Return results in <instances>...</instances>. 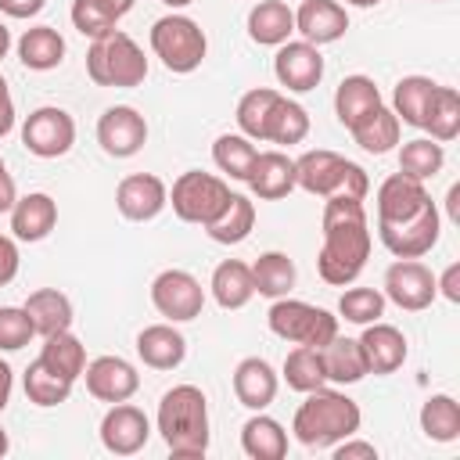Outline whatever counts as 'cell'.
Segmentation results:
<instances>
[{"label":"cell","instance_id":"obj_30","mask_svg":"<svg viewBox=\"0 0 460 460\" xmlns=\"http://www.w3.org/2000/svg\"><path fill=\"white\" fill-rule=\"evenodd\" d=\"M18 58L32 72H50L65 61V36L54 25H32L18 40Z\"/></svg>","mask_w":460,"mask_h":460},{"label":"cell","instance_id":"obj_20","mask_svg":"<svg viewBox=\"0 0 460 460\" xmlns=\"http://www.w3.org/2000/svg\"><path fill=\"white\" fill-rule=\"evenodd\" d=\"M359 345H363V356H367V370L377 374V377L395 374V370L406 363V352H410V349H406V334H402L399 327L385 323V320L367 323Z\"/></svg>","mask_w":460,"mask_h":460},{"label":"cell","instance_id":"obj_21","mask_svg":"<svg viewBox=\"0 0 460 460\" xmlns=\"http://www.w3.org/2000/svg\"><path fill=\"white\" fill-rule=\"evenodd\" d=\"M255 198L262 201H277V198H288L295 190V158H288L284 151H259L252 169H248V180Z\"/></svg>","mask_w":460,"mask_h":460},{"label":"cell","instance_id":"obj_47","mask_svg":"<svg viewBox=\"0 0 460 460\" xmlns=\"http://www.w3.org/2000/svg\"><path fill=\"white\" fill-rule=\"evenodd\" d=\"M32 334L36 327L22 305H0V352H18Z\"/></svg>","mask_w":460,"mask_h":460},{"label":"cell","instance_id":"obj_53","mask_svg":"<svg viewBox=\"0 0 460 460\" xmlns=\"http://www.w3.org/2000/svg\"><path fill=\"white\" fill-rule=\"evenodd\" d=\"M18 201V187H14V176L7 172V165L0 162V212H11Z\"/></svg>","mask_w":460,"mask_h":460},{"label":"cell","instance_id":"obj_14","mask_svg":"<svg viewBox=\"0 0 460 460\" xmlns=\"http://www.w3.org/2000/svg\"><path fill=\"white\" fill-rule=\"evenodd\" d=\"M97 144L111 158H133L147 144V119L129 104L104 108L97 119Z\"/></svg>","mask_w":460,"mask_h":460},{"label":"cell","instance_id":"obj_26","mask_svg":"<svg viewBox=\"0 0 460 460\" xmlns=\"http://www.w3.org/2000/svg\"><path fill=\"white\" fill-rule=\"evenodd\" d=\"M320 359H323L327 381H334V385H356V381H363V377L370 374L359 338H341V334H334V338L320 349Z\"/></svg>","mask_w":460,"mask_h":460},{"label":"cell","instance_id":"obj_37","mask_svg":"<svg viewBox=\"0 0 460 460\" xmlns=\"http://www.w3.org/2000/svg\"><path fill=\"white\" fill-rule=\"evenodd\" d=\"M420 129H428L431 140H438V144H446V140H453L460 133V93L453 86H438L435 83V93L428 101Z\"/></svg>","mask_w":460,"mask_h":460},{"label":"cell","instance_id":"obj_59","mask_svg":"<svg viewBox=\"0 0 460 460\" xmlns=\"http://www.w3.org/2000/svg\"><path fill=\"white\" fill-rule=\"evenodd\" d=\"M165 7H187V4H194V0H162Z\"/></svg>","mask_w":460,"mask_h":460},{"label":"cell","instance_id":"obj_8","mask_svg":"<svg viewBox=\"0 0 460 460\" xmlns=\"http://www.w3.org/2000/svg\"><path fill=\"white\" fill-rule=\"evenodd\" d=\"M230 183L223 176H212V172H201V169H187L176 176L172 190H169V205L172 212L183 219V223H198V226H208L230 201Z\"/></svg>","mask_w":460,"mask_h":460},{"label":"cell","instance_id":"obj_50","mask_svg":"<svg viewBox=\"0 0 460 460\" xmlns=\"http://www.w3.org/2000/svg\"><path fill=\"white\" fill-rule=\"evenodd\" d=\"M435 291H442L449 302H460V262H449L442 277H435Z\"/></svg>","mask_w":460,"mask_h":460},{"label":"cell","instance_id":"obj_39","mask_svg":"<svg viewBox=\"0 0 460 460\" xmlns=\"http://www.w3.org/2000/svg\"><path fill=\"white\" fill-rule=\"evenodd\" d=\"M420 431L431 442H456L460 438V406H456V399L446 395V392L428 395L424 406H420Z\"/></svg>","mask_w":460,"mask_h":460},{"label":"cell","instance_id":"obj_28","mask_svg":"<svg viewBox=\"0 0 460 460\" xmlns=\"http://www.w3.org/2000/svg\"><path fill=\"white\" fill-rule=\"evenodd\" d=\"M212 298L219 309H244L255 295V284H252V266L241 262V259H223L216 270H212Z\"/></svg>","mask_w":460,"mask_h":460},{"label":"cell","instance_id":"obj_4","mask_svg":"<svg viewBox=\"0 0 460 460\" xmlns=\"http://www.w3.org/2000/svg\"><path fill=\"white\" fill-rule=\"evenodd\" d=\"M295 187H302L305 194H316V198L345 194V198L367 201L370 180H367L363 165L341 158L338 151L316 147V151H305L302 158H295Z\"/></svg>","mask_w":460,"mask_h":460},{"label":"cell","instance_id":"obj_6","mask_svg":"<svg viewBox=\"0 0 460 460\" xmlns=\"http://www.w3.org/2000/svg\"><path fill=\"white\" fill-rule=\"evenodd\" d=\"M151 50L155 58L176 72V75H187L194 72L205 54H208V40H205V29L187 18V14H165L151 25Z\"/></svg>","mask_w":460,"mask_h":460},{"label":"cell","instance_id":"obj_19","mask_svg":"<svg viewBox=\"0 0 460 460\" xmlns=\"http://www.w3.org/2000/svg\"><path fill=\"white\" fill-rule=\"evenodd\" d=\"M428 201H431V194H428L424 180H413L406 172H392L377 187V223H402V219L417 216Z\"/></svg>","mask_w":460,"mask_h":460},{"label":"cell","instance_id":"obj_48","mask_svg":"<svg viewBox=\"0 0 460 460\" xmlns=\"http://www.w3.org/2000/svg\"><path fill=\"white\" fill-rule=\"evenodd\" d=\"M334 460H377V446L374 442H359V438H341L334 442Z\"/></svg>","mask_w":460,"mask_h":460},{"label":"cell","instance_id":"obj_7","mask_svg":"<svg viewBox=\"0 0 460 460\" xmlns=\"http://www.w3.org/2000/svg\"><path fill=\"white\" fill-rule=\"evenodd\" d=\"M266 323L277 338L284 341H295V345H313V349H323L334 334H338V316L320 309V305H309L302 298H273L270 313H266Z\"/></svg>","mask_w":460,"mask_h":460},{"label":"cell","instance_id":"obj_34","mask_svg":"<svg viewBox=\"0 0 460 460\" xmlns=\"http://www.w3.org/2000/svg\"><path fill=\"white\" fill-rule=\"evenodd\" d=\"M255 226V201L244 198V194H230L226 208L205 226V234L216 241V244H241Z\"/></svg>","mask_w":460,"mask_h":460},{"label":"cell","instance_id":"obj_57","mask_svg":"<svg viewBox=\"0 0 460 460\" xmlns=\"http://www.w3.org/2000/svg\"><path fill=\"white\" fill-rule=\"evenodd\" d=\"M7 449H11V438H7V431L0 428V456H7Z\"/></svg>","mask_w":460,"mask_h":460},{"label":"cell","instance_id":"obj_41","mask_svg":"<svg viewBox=\"0 0 460 460\" xmlns=\"http://www.w3.org/2000/svg\"><path fill=\"white\" fill-rule=\"evenodd\" d=\"M284 381H288V388H295V392H302V395L323 388V385H327V374H323L320 349H313V345L291 349L288 359H284Z\"/></svg>","mask_w":460,"mask_h":460},{"label":"cell","instance_id":"obj_52","mask_svg":"<svg viewBox=\"0 0 460 460\" xmlns=\"http://www.w3.org/2000/svg\"><path fill=\"white\" fill-rule=\"evenodd\" d=\"M14 129V101H11V90H7V79L0 75V140Z\"/></svg>","mask_w":460,"mask_h":460},{"label":"cell","instance_id":"obj_55","mask_svg":"<svg viewBox=\"0 0 460 460\" xmlns=\"http://www.w3.org/2000/svg\"><path fill=\"white\" fill-rule=\"evenodd\" d=\"M104 4L115 11V18H122V14H129V11H133V4H137V0H104Z\"/></svg>","mask_w":460,"mask_h":460},{"label":"cell","instance_id":"obj_38","mask_svg":"<svg viewBox=\"0 0 460 460\" xmlns=\"http://www.w3.org/2000/svg\"><path fill=\"white\" fill-rule=\"evenodd\" d=\"M295 277H298L295 273V262L284 252H262L252 262V284L266 298H284L295 288Z\"/></svg>","mask_w":460,"mask_h":460},{"label":"cell","instance_id":"obj_43","mask_svg":"<svg viewBox=\"0 0 460 460\" xmlns=\"http://www.w3.org/2000/svg\"><path fill=\"white\" fill-rule=\"evenodd\" d=\"M446 162V151L438 140L431 137H417V140H406L402 151H399V172L413 176V180H431Z\"/></svg>","mask_w":460,"mask_h":460},{"label":"cell","instance_id":"obj_11","mask_svg":"<svg viewBox=\"0 0 460 460\" xmlns=\"http://www.w3.org/2000/svg\"><path fill=\"white\" fill-rule=\"evenodd\" d=\"M151 302H155V309L169 323H187V320L201 316L205 291H201L194 273H187V270H162L151 280Z\"/></svg>","mask_w":460,"mask_h":460},{"label":"cell","instance_id":"obj_2","mask_svg":"<svg viewBox=\"0 0 460 460\" xmlns=\"http://www.w3.org/2000/svg\"><path fill=\"white\" fill-rule=\"evenodd\" d=\"M158 435L176 460L208 453V399L198 385H176L158 402Z\"/></svg>","mask_w":460,"mask_h":460},{"label":"cell","instance_id":"obj_31","mask_svg":"<svg viewBox=\"0 0 460 460\" xmlns=\"http://www.w3.org/2000/svg\"><path fill=\"white\" fill-rule=\"evenodd\" d=\"M22 309L29 313L36 334H43V338H50V334L72 327V302H68V295H61L58 288H40V291H32Z\"/></svg>","mask_w":460,"mask_h":460},{"label":"cell","instance_id":"obj_9","mask_svg":"<svg viewBox=\"0 0 460 460\" xmlns=\"http://www.w3.org/2000/svg\"><path fill=\"white\" fill-rule=\"evenodd\" d=\"M22 144L36 158H61L75 144V119L65 108L43 104L22 122Z\"/></svg>","mask_w":460,"mask_h":460},{"label":"cell","instance_id":"obj_22","mask_svg":"<svg viewBox=\"0 0 460 460\" xmlns=\"http://www.w3.org/2000/svg\"><path fill=\"white\" fill-rule=\"evenodd\" d=\"M277 388H280L277 370H273L266 359L248 356V359H241V363L234 367V395H237V402L248 406L252 413H255V410H266V406L277 399Z\"/></svg>","mask_w":460,"mask_h":460},{"label":"cell","instance_id":"obj_58","mask_svg":"<svg viewBox=\"0 0 460 460\" xmlns=\"http://www.w3.org/2000/svg\"><path fill=\"white\" fill-rule=\"evenodd\" d=\"M345 4H352V7H377L381 0H345Z\"/></svg>","mask_w":460,"mask_h":460},{"label":"cell","instance_id":"obj_27","mask_svg":"<svg viewBox=\"0 0 460 460\" xmlns=\"http://www.w3.org/2000/svg\"><path fill=\"white\" fill-rule=\"evenodd\" d=\"M295 32V11L284 0H259L248 11V36L259 47H280Z\"/></svg>","mask_w":460,"mask_h":460},{"label":"cell","instance_id":"obj_36","mask_svg":"<svg viewBox=\"0 0 460 460\" xmlns=\"http://www.w3.org/2000/svg\"><path fill=\"white\" fill-rule=\"evenodd\" d=\"M431 93H435V79H428V75H402L395 83V93H392L395 119L406 122V126H413V129H420Z\"/></svg>","mask_w":460,"mask_h":460},{"label":"cell","instance_id":"obj_49","mask_svg":"<svg viewBox=\"0 0 460 460\" xmlns=\"http://www.w3.org/2000/svg\"><path fill=\"white\" fill-rule=\"evenodd\" d=\"M14 273H18V244L0 234V288L11 284Z\"/></svg>","mask_w":460,"mask_h":460},{"label":"cell","instance_id":"obj_51","mask_svg":"<svg viewBox=\"0 0 460 460\" xmlns=\"http://www.w3.org/2000/svg\"><path fill=\"white\" fill-rule=\"evenodd\" d=\"M47 0H0V11L7 18H36Z\"/></svg>","mask_w":460,"mask_h":460},{"label":"cell","instance_id":"obj_46","mask_svg":"<svg viewBox=\"0 0 460 460\" xmlns=\"http://www.w3.org/2000/svg\"><path fill=\"white\" fill-rule=\"evenodd\" d=\"M72 25L86 40H104V36L115 32L119 18L104 0H72Z\"/></svg>","mask_w":460,"mask_h":460},{"label":"cell","instance_id":"obj_35","mask_svg":"<svg viewBox=\"0 0 460 460\" xmlns=\"http://www.w3.org/2000/svg\"><path fill=\"white\" fill-rule=\"evenodd\" d=\"M40 363H43L47 370H54V374L75 381V377H83V370H86V349H83V341H79L72 331H58V334L43 338Z\"/></svg>","mask_w":460,"mask_h":460},{"label":"cell","instance_id":"obj_24","mask_svg":"<svg viewBox=\"0 0 460 460\" xmlns=\"http://www.w3.org/2000/svg\"><path fill=\"white\" fill-rule=\"evenodd\" d=\"M137 356L151 370H172L187 356V338L172 323H151L137 334Z\"/></svg>","mask_w":460,"mask_h":460},{"label":"cell","instance_id":"obj_16","mask_svg":"<svg viewBox=\"0 0 460 460\" xmlns=\"http://www.w3.org/2000/svg\"><path fill=\"white\" fill-rule=\"evenodd\" d=\"M83 377H86V392L93 399H101V402H126L140 388L137 367L129 359H122V356H97V359H90Z\"/></svg>","mask_w":460,"mask_h":460},{"label":"cell","instance_id":"obj_12","mask_svg":"<svg viewBox=\"0 0 460 460\" xmlns=\"http://www.w3.org/2000/svg\"><path fill=\"white\" fill-rule=\"evenodd\" d=\"M435 273L420 259H395L385 270V302H395L406 313H420L435 302Z\"/></svg>","mask_w":460,"mask_h":460},{"label":"cell","instance_id":"obj_44","mask_svg":"<svg viewBox=\"0 0 460 460\" xmlns=\"http://www.w3.org/2000/svg\"><path fill=\"white\" fill-rule=\"evenodd\" d=\"M280 97V90L273 86H255L248 90L241 101H237V129L248 137V140H262V129H266V115L273 108V101Z\"/></svg>","mask_w":460,"mask_h":460},{"label":"cell","instance_id":"obj_60","mask_svg":"<svg viewBox=\"0 0 460 460\" xmlns=\"http://www.w3.org/2000/svg\"><path fill=\"white\" fill-rule=\"evenodd\" d=\"M0 162H4V158H0Z\"/></svg>","mask_w":460,"mask_h":460},{"label":"cell","instance_id":"obj_42","mask_svg":"<svg viewBox=\"0 0 460 460\" xmlns=\"http://www.w3.org/2000/svg\"><path fill=\"white\" fill-rule=\"evenodd\" d=\"M25 395H29V402H36V406H61V402H68V395H72V385L75 381H68V377H61V374H54V370H47L40 359L36 363H29V370H25Z\"/></svg>","mask_w":460,"mask_h":460},{"label":"cell","instance_id":"obj_25","mask_svg":"<svg viewBox=\"0 0 460 460\" xmlns=\"http://www.w3.org/2000/svg\"><path fill=\"white\" fill-rule=\"evenodd\" d=\"M377 104H385V101L370 75H345L334 90V115L345 129H352L359 119H367Z\"/></svg>","mask_w":460,"mask_h":460},{"label":"cell","instance_id":"obj_5","mask_svg":"<svg viewBox=\"0 0 460 460\" xmlns=\"http://www.w3.org/2000/svg\"><path fill=\"white\" fill-rule=\"evenodd\" d=\"M86 75L90 83L97 86H119V90H129V86H140L147 79V58L144 50L137 47L133 36L126 32H111L104 40H90V50H86Z\"/></svg>","mask_w":460,"mask_h":460},{"label":"cell","instance_id":"obj_13","mask_svg":"<svg viewBox=\"0 0 460 460\" xmlns=\"http://www.w3.org/2000/svg\"><path fill=\"white\" fill-rule=\"evenodd\" d=\"M273 75L291 93H309L323 79V54L305 40H284L273 58Z\"/></svg>","mask_w":460,"mask_h":460},{"label":"cell","instance_id":"obj_18","mask_svg":"<svg viewBox=\"0 0 460 460\" xmlns=\"http://www.w3.org/2000/svg\"><path fill=\"white\" fill-rule=\"evenodd\" d=\"M295 32L313 47L338 43L349 32V14L338 0H302L295 11Z\"/></svg>","mask_w":460,"mask_h":460},{"label":"cell","instance_id":"obj_32","mask_svg":"<svg viewBox=\"0 0 460 460\" xmlns=\"http://www.w3.org/2000/svg\"><path fill=\"white\" fill-rule=\"evenodd\" d=\"M309 137V111L298 104V101H291V97H277L273 101V108H270V115H266V129H262V140H270V144H302Z\"/></svg>","mask_w":460,"mask_h":460},{"label":"cell","instance_id":"obj_45","mask_svg":"<svg viewBox=\"0 0 460 460\" xmlns=\"http://www.w3.org/2000/svg\"><path fill=\"white\" fill-rule=\"evenodd\" d=\"M338 316L349 320V323H374L385 316V295L377 288H349L341 298H338Z\"/></svg>","mask_w":460,"mask_h":460},{"label":"cell","instance_id":"obj_10","mask_svg":"<svg viewBox=\"0 0 460 460\" xmlns=\"http://www.w3.org/2000/svg\"><path fill=\"white\" fill-rule=\"evenodd\" d=\"M438 230H442V216L438 205L428 201L417 216L402 219V223H377V237L381 244L395 255V259H420L438 244Z\"/></svg>","mask_w":460,"mask_h":460},{"label":"cell","instance_id":"obj_17","mask_svg":"<svg viewBox=\"0 0 460 460\" xmlns=\"http://www.w3.org/2000/svg\"><path fill=\"white\" fill-rule=\"evenodd\" d=\"M169 205V187L155 172H129L115 187V208L129 223H147Z\"/></svg>","mask_w":460,"mask_h":460},{"label":"cell","instance_id":"obj_40","mask_svg":"<svg viewBox=\"0 0 460 460\" xmlns=\"http://www.w3.org/2000/svg\"><path fill=\"white\" fill-rule=\"evenodd\" d=\"M255 155H259V147H255L244 133H223V137H216V144H212V162H216V169L226 172L230 180H248V169H252Z\"/></svg>","mask_w":460,"mask_h":460},{"label":"cell","instance_id":"obj_1","mask_svg":"<svg viewBox=\"0 0 460 460\" xmlns=\"http://www.w3.org/2000/svg\"><path fill=\"white\" fill-rule=\"evenodd\" d=\"M320 230H323V244L316 252L320 280L334 284V288L352 284L370 259V223H367L363 201L345 198V194L327 198L323 216H320Z\"/></svg>","mask_w":460,"mask_h":460},{"label":"cell","instance_id":"obj_15","mask_svg":"<svg viewBox=\"0 0 460 460\" xmlns=\"http://www.w3.org/2000/svg\"><path fill=\"white\" fill-rule=\"evenodd\" d=\"M151 438V420L140 406L126 402H111V410L101 417V446L115 456H133L147 446Z\"/></svg>","mask_w":460,"mask_h":460},{"label":"cell","instance_id":"obj_33","mask_svg":"<svg viewBox=\"0 0 460 460\" xmlns=\"http://www.w3.org/2000/svg\"><path fill=\"white\" fill-rule=\"evenodd\" d=\"M399 129H402V122L395 119V111L385 108V104H377V108H374L367 119H359L349 133H352V140H356L363 151L385 155V151H392V147L399 144Z\"/></svg>","mask_w":460,"mask_h":460},{"label":"cell","instance_id":"obj_29","mask_svg":"<svg viewBox=\"0 0 460 460\" xmlns=\"http://www.w3.org/2000/svg\"><path fill=\"white\" fill-rule=\"evenodd\" d=\"M241 449L252 460H284V453H288V431H284L280 420H273L262 410H255L244 420V428H241Z\"/></svg>","mask_w":460,"mask_h":460},{"label":"cell","instance_id":"obj_3","mask_svg":"<svg viewBox=\"0 0 460 460\" xmlns=\"http://www.w3.org/2000/svg\"><path fill=\"white\" fill-rule=\"evenodd\" d=\"M363 424V413H359V402L349 399L345 392H334V388H316V392H305V402L295 410V420H291V431L302 446L309 449H327L349 435H356Z\"/></svg>","mask_w":460,"mask_h":460},{"label":"cell","instance_id":"obj_56","mask_svg":"<svg viewBox=\"0 0 460 460\" xmlns=\"http://www.w3.org/2000/svg\"><path fill=\"white\" fill-rule=\"evenodd\" d=\"M7 50H11V32H7V25L0 22V61L7 58Z\"/></svg>","mask_w":460,"mask_h":460},{"label":"cell","instance_id":"obj_54","mask_svg":"<svg viewBox=\"0 0 460 460\" xmlns=\"http://www.w3.org/2000/svg\"><path fill=\"white\" fill-rule=\"evenodd\" d=\"M11 388H14V374H11V367L0 359V410L11 402Z\"/></svg>","mask_w":460,"mask_h":460},{"label":"cell","instance_id":"obj_23","mask_svg":"<svg viewBox=\"0 0 460 460\" xmlns=\"http://www.w3.org/2000/svg\"><path fill=\"white\" fill-rule=\"evenodd\" d=\"M54 226H58V201L50 194L32 190V194L14 201V208H11V234L18 241H29V244L43 241Z\"/></svg>","mask_w":460,"mask_h":460}]
</instances>
